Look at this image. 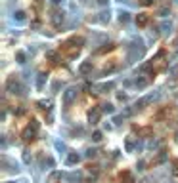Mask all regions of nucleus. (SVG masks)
Returning <instances> with one entry per match:
<instances>
[{"label": "nucleus", "instance_id": "3", "mask_svg": "<svg viewBox=\"0 0 178 183\" xmlns=\"http://www.w3.org/2000/svg\"><path fill=\"white\" fill-rule=\"evenodd\" d=\"M136 23H138V25H145V23H148V15L140 14V17H136Z\"/></svg>", "mask_w": 178, "mask_h": 183}, {"label": "nucleus", "instance_id": "6", "mask_svg": "<svg viewBox=\"0 0 178 183\" xmlns=\"http://www.w3.org/2000/svg\"><path fill=\"white\" fill-rule=\"evenodd\" d=\"M90 67H92V65H90V63H84V65H82V67H80V71H82V72H86V71H88V69H90Z\"/></svg>", "mask_w": 178, "mask_h": 183}, {"label": "nucleus", "instance_id": "1", "mask_svg": "<svg viewBox=\"0 0 178 183\" xmlns=\"http://www.w3.org/2000/svg\"><path fill=\"white\" fill-rule=\"evenodd\" d=\"M79 160H80V156H79V154H75V153H71L69 156H67V164H77Z\"/></svg>", "mask_w": 178, "mask_h": 183}, {"label": "nucleus", "instance_id": "5", "mask_svg": "<svg viewBox=\"0 0 178 183\" xmlns=\"http://www.w3.org/2000/svg\"><path fill=\"white\" fill-rule=\"evenodd\" d=\"M92 139H94V141H100V139H102V133H100V132H94V136H92Z\"/></svg>", "mask_w": 178, "mask_h": 183}, {"label": "nucleus", "instance_id": "4", "mask_svg": "<svg viewBox=\"0 0 178 183\" xmlns=\"http://www.w3.org/2000/svg\"><path fill=\"white\" fill-rule=\"evenodd\" d=\"M86 156L88 158H94L96 156V151H94V149H88V151H86Z\"/></svg>", "mask_w": 178, "mask_h": 183}, {"label": "nucleus", "instance_id": "2", "mask_svg": "<svg viewBox=\"0 0 178 183\" xmlns=\"http://www.w3.org/2000/svg\"><path fill=\"white\" fill-rule=\"evenodd\" d=\"M23 139H25V141H29V139H35V130H27V132L25 133H23Z\"/></svg>", "mask_w": 178, "mask_h": 183}]
</instances>
